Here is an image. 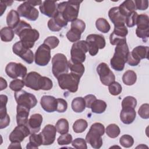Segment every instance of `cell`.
Returning <instances> with one entry per match:
<instances>
[{"mask_svg":"<svg viewBox=\"0 0 149 149\" xmlns=\"http://www.w3.org/2000/svg\"><path fill=\"white\" fill-rule=\"evenodd\" d=\"M15 33L19 36L20 41L29 48L33 47L35 42L39 38V32L26 22L21 20L15 29Z\"/></svg>","mask_w":149,"mask_h":149,"instance_id":"1","label":"cell"},{"mask_svg":"<svg viewBox=\"0 0 149 149\" xmlns=\"http://www.w3.org/2000/svg\"><path fill=\"white\" fill-rule=\"evenodd\" d=\"M81 2V1L76 0L62 2L58 4V11L68 22H72L77 18Z\"/></svg>","mask_w":149,"mask_h":149,"instance_id":"2","label":"cell"},{"mask_svg":"<svg viewBox=\"0 0 149 149\" xmlns=\"http://www.w3.org/2000/svg\"><path fill=\"white\" fill-rule=\"evenodd\" d=\"M129 52V49L126 42L116 45L115 53L110 61L112 68L116 71H122Z\"/></svg>","mask_w":149,"mask_h":149,"instance_id":"3","label":"cell"},{"mask_svg":"<svg viewBox=\"0 0 149 149\" xmlns=\"http://www.w3.org/2000/svg\"><path fill=\"white\" fill-rule=\"evenodd\" d=\"M105 133L104 126L98 122L93 123L86 136V141L91 146L95 149L101 148L102 145V136Z\"/></svg>","mask_w":149,"mask_h":149,"instance_id":"4","label":"cell"},{"mask_svg":"<svg viewBox=\"0 0 149 149\" xmlns=\"http://www.w3.org/2000/svg\"><path fill=\"white\" fill-rule=\"evenodd\" d=\"M80 79V77L72 73H63L57 77L59 87L71 93H75L77 91Z\"/></svg>","mask_w":149,"mask_h":149,"instance_id":"5","label":"cell"},{"mask_svg":"<svg viewBox=\"0 0 149 149\" xmlns=\"http://www.w3.org/2000/svg\"><path fill=\"white\" fill-rule=\"evenodd\" d=\"M68 61L66 56L61 53L56 54L52 58V72L55 77L69 72Z\"/></svg>","mask_w":149,"mask_h":149,"instance_id":"6","label":"cell"},{"mask_svg":"<svg viewBox=\"0 0 149 149\" xmlns=\"http://www.w3.org/2000/svg\"><path fill=\"white\" fill-rule=\"evenodd\" d=\"M88 47L86 41L81 40L74 42L70 49V60L74 62L83 63L86 60V54Z\"/></svg>","mask_w":149,"mask_h":149,"instance_id":"7","label":"cell"},{"mask_svg":"<svg viewBox=\"0 0 149 149\" xmlns=\"http://www.w3.org/2000/svg\"><path fill=\"white\" fill-rule=\"evenodd\" d=\"M86 41L88 45V52L91 56L96 55L98 50L103 49L106 44L104 37L101 34H89L87 36Z\"/></svg>","mask_w":149,"mask_h":149,"instance_id":"8","label":"cell"},{"mask_svg":"<svg viewBox=\"0 0 149 149\" xmlns=\"http://www.w3.org/2000/svg\"><path fill=\"white\" fill-rule=\"evenodd\" d=\"M15 98L17 105H20L29 108H34L37 104L36 96L24 90H20L15 93Z\"/></svg>","mask_w":149,"mask_h":149,"instance_id":"9","label":"cell"},{"mask_svg":"<svg viewBox=\"0 0 149 149\" xmlns=\"http://www.w3.org/2000/svg\"><path fill=\"white\" fill-rule=\"evenodd\" d=\"M17 12L21 17L26 18L30 21H36L39 16L38 10L29 2L24 1L17 8Z\"/></svg>","mask_w":149,"mask_h":149,"instance_id":"10","label":"cell"},{"mask_svg":"<svg viewBox=\"0 0 149 149\" xmlns=\"http://www.w3.org/2000/svg\"><path fill=\"white\" fill-rule=\"evenodd\" d=\"M12 50L15 54L20 57L26 63L31 64L33 62L34 56L33 51L24 45L21 41L13 44Z\"/></svg>","mask_w":149,"mask_h":149,"instance_id":"11","label":"cell"},{"mask_svg":"<svg viewBox=\"0 0 149 149\" xmlns=\"http://www.w3.org/2000/svg\"><path fill=\"white\" fill-rule=\"evenodd\" d=\"M27 69L21 63L9 62L6 66L5 73L10 78L16 79L17 77L23 79L27 74Z\"/></svg>","mask_w":149,"mask_h":149,"instance_id":"12","label":"cell"},{"mask_svg":"<svg viewBox=\"0 0 149 149\" xmlns=\"http://www.w3.org/2000/svg\"><path fill=\"white\" fill-rule=\"evenodd\" d=\"M51 59V49L44 43L40 45L36 51L34 55L35 63L41 66L48 64Z\"/></svg>","mask_w":149,"mask_h":149,"instance_id":"13","label":"cell"},{"mask_svg":"<svg viewBox=\"0 0 149 149\" xmlns=\"http://www.w3.org/2000/svg\"><path fill=\"white\" fill-rule=\"evenodd\" d=\"M97 72L100 76V81L104 86H109L115 81V76L106 63H100L97 67Z\"/></svg>","mask_w":149,"mask_h":149,"instance_id":"14","label":"cell"},{"mask_svg":"<svg viewBox=\"0 0 149 149\" xmlns=\"http://www.w3.org/2000/svg\"><path fill=\"white\" fill-rule=\"evenodd\" d=\"M24 85L34 90L38 91L41 88L42 76L36 72H30L23 79Z\"/></svg>","mask_w":149,"mask_h":149,"instance_id":"15","label":"cell"},{"mask_svg":"<svg viewBox=\"0 0 149 149\" xmlns=\"http://www.w3.org/2000/svg\"><path fill=\"white\" fill-rule=\"evenodd\" d=\"M30 133L26 125H17L10 133L9 139L10 142L21 143Z\"/></svg>","mask_w":149,"mask_h":149,"instance_id":"16","label":"cell"},{"mask_svg":"<svg viewBox=\"0 0 149 149\" xmlns=\"http://www.w3.org/2000/svg\"><path fill=\"white\" fill-rule=\"evenodd\" d=\"M39 9L42 14L53 18L58 13V5L55 1L47 0L42 2V4L40 5Z\"/></svg>","mask_w":149,"mask_h":149,"instance_id":"17","label":"cell"},{"mask_svg":"<svg viewBox=\"0 0 149 149\" xmlns=\"http://www.w3.org/2000/svg\"><path fill=\"white\" fill-rule=\"evenodd\" d=\"M42 138L44 146H49L52 144L55 140L56 133V129L52 125H47L40 133Z\"/></svg>","mask_w":149,"mask_h":149,"instance_id":"18","label":"cell"},{"mask_svg":"<svg viewBox=\"0 0 149 149\" xmlns=\"http://www.w3.org/2000/svg\"><path fill=\"white\" fill-rule=\"evenodd\" d=\"M68 22L64 19L62 15L59 12L53 18L50 19L48 22V27L52 31H59L62 27L68 24Z\"/></svg>","mask_w":149,"mask_h":149,"instance_id":"19","label":"cell"},{"mask_svg":"<svg viewBox=\"0 0 149 149\" xmlns=\"http://www.w3.org/2000/svg\"><path fill=\"white\" fill-rule=\"evenodd\" d=\"M42 120V116L40 113H34L30 117L27 126L29 129L31 134L37 133L40 130Z\"/></svg>","mask_w":149,"mask_h":149,"instance_id":"20","label":"cell"},{"mask_svg":"<svg viewBox=\"0 0 149 149\" xmlns=\"http://www.w3.org/2000/svg\"><path fill=\"white\" fill-rule=\"evenodd\" d=\"M108 16L115 27L125 25L126 17L120 13L118 6L111 8L108 12Z\"/></svg>","mask_w":149,"mask_h":149,"instance_id":"21","label":"cell"},{"mask_svg":"<svg viewBox=\"0 0 149 149\" xmlns=\"http://www.w3.org/2000/svg\"><path fill=\"white\" fill-rule=\"evenodd\" d=\"M40 104L42 109L47 112H53L56 110L57 100L51 95H43L41 98Z\"/></svg>","mask_w":149,"mask_h":149,"instance_id":"22","label":"cell"},{"mask_svg":"<svg viewBox=\"0 0 149 149\" xmlns=\"http://www.w3.org/2000/svg\"><path fill=\"white\" fill-rule=\"evenodd\" d=\"M149 48L147 46L139 45L134 48L130 52L131 57L138 63H140L141 59H148Z\"/></svg>","mask_w":149,"mask_h":149,"instance_id":"23","label":"cell"},{"mask_svg":"<svg viewBox=\"0 0 149 149\" xmlns=\"http://www.w3.org/2000/svg\"><path fill=\"white\" fill-rule=\"evenodd\" d=\"M16 122L17 125H26L28 122L30 109L24 106L17 105L16 108Z\"/></svg>","mask_w":149,"mask_h":149,"instance_id":"24","label":"cell"},{"mask_svg":"<svg viewBox=\"0 0 149 149\" xmlns=\"http://www.w3.org/2000/svg\"><path fill=\"white\" fill-rule=\"evenodd\" d=\"M136 116V112L134 108H122L120 113L121 121L126 125H129L134 120Z\"/></svg>","mask_w":149,"mask_h":149,"instance_id":"25","label":"cell"},{"mask_svg":"<svg viewBox=\"0 0 149 149\" xmlns=\"http://www.w3.org/2000/svg\"><path fill=\"white\" fill-rule=\"evenodd\" d=\"M118 8L120 13L126 17L136 10L134 2L132 0L125 1Z\"/></svg>","mask_w":149,"mask_h":149,"instance_id":"26","label":"cell"},{"mask_svg":"<svg viewBox=\"0 0 149 149\" xmlns=\"http://www.w3.org/2000/svg\"><path fill=\"white\" fill-rule=\"evenodd\" d=\"M20 16L17 10H11L7 15L6 23L9 27L15 29L20 22Z\"/></svg>","mask_w":149,"mask_h":149,"instance_id":"27","label":"cell"},{"mask_svg":"<svg viewBox=\"0 0 149 149\" xmlns=\"http://www.w3.org/2000/svg\"><path fill=\"white\" fill-rule=\"evenodd\" d=\"M42 143L43 141L41 133H33L31 134L29 137V142L27 143L26 148L27 149H36L38 148L39 146L42 145Z\"/></svg>","mask_w":149,"mask_h":149,"instance_id":"28","label":"cell"},{"mask_svg":"<svg viewBox=\"0 0 149 149\" xmlns=\"http://www.w3.org/2000/svg\"><path fill=\"white\" fill-rule=\"evenodd\" d=\"M68 64L70 73L78 76L79 77H81L83 76L85 68L82 63L74 62L70 59L68 61Z\"/></svg>","mask_w":149,"mask_h":149,"instance_id":"29","label":"cell"},{"mask_svg":"<svg viewBox=\"0 0 149 149\" xmlns=\"http://www.w3.org/2000/svg\"><path fill=\"white\" fill-rule=\"evenodd\" d=\"M73 111L76 113H80L84 111L86 108V103L84 98L79 97L74 98L71 104Z\"/></svg>","mask_w":149,"mask_h":149,"instance_id":"30","label":"cell"},{"mask_svg":"<svg viewBox=\"0 0 149 149\" xmlns=\"http://www.w3.org/2000/svg\"><path fill=\"white\" fill-rule=\"evenodd\" d=\"M137 29L140 30H149V18L146 14H140L138 15L137 22Z\"/></svg>","mask_w":149,"mask_h":149,"instance_id":"31","label":"cell"},{"mask_svg":"<svg viewBox=\"0 0 149 149\" xmlns=\"http://www.w3.org/2000/svg\"><path fill=\"white\" fill-rule=\"evenodd\" d=\"M137 80L136 73L132 70L126 71L122 76V81L123 83L127 86L133 85Z\"/></svg>","mask_w":149,"mask_h":149,"instance_id":"32","label":"cell"},{"mask_svg":"<svg viewBox=\"0 0 149 149\" xmlns=\"http://www.w3.org/2000/svg\"><path fill=\"white\" fill-rule=\"evenodd\" d=\"M1 39L4 42L11 41L15 36V31L9 27H5L0 31Z\"/></svg>","mask_w":149,"mask_h":149,"instance_id":"33","label":"cell"},{"mask_svg":"<svg viewBox=\"0 0 149 149\" xmlns=\"http://www.w3.org/2000/svg\"><path fill=\"white\" fill-rule=\"evenodd\" d=\"M107 104L104 101L101 100H96L92 104L90 108L93 113H102L107 108Z\"/></svg>","mask_w":149,"mask_h":149,"instance_id":"34","label":"cell"},{"mask_svg":"<svg viewBox=\"0 0 149 149\" xmlns=\"http://www.w3.org/2000/svg\"><path fill=\"white\" fill-rule=\"evenodd\" d=\"M55 127L56 131L61 134L68 133L69 132V122L67 119L65 118L59 119L56 123Z\"/></svg>","mask_w":149,"mask_h":149,"instance_id":"35","label":"cell"},{"mask_svg":"<svg viewBox=\"0 0 149 149\" xmlns=\"http://www.w3.org/2000/svg\"><path fill=\"white\" fill-rule=\"evenodd\" d=\"M95 26L98 30L103 33H108L111 29V26L106 19L104 18H98L95 22Z\"/></svg>","mask_w":149,"mask_h":149,"instance_id":"36","label":"cell"},{"mask_svg":"<svg viewBox=\"0 0 149 149\" xmlns=\"http://www.w3.org/2000/svg\"><path fill=\"white\" fill-rule=\"evenodd\" d=\"M88 126L87 122L83 119L76 120L73 125V130L76 133H81L85 131Z\"/></svg>","mask_w":149,"mask_h":149,"instance_id":"37","label":"cell"},{"mask_svg":"<svg viewBox=\"0 0 149 149\" xmlns=\"http://www.w3.org/2000/svg\"><path fill=\"white\" fill-rule=\"evenodd\" d=\"M105 130L106 131V134L107 136L112 139L117 137L120 133V128L115 123L109 125Z\"/></svg>","mask_w":149,"mask_h":149,"instance_id":"38","label":"cell"},{"mask_svg":"<svg viewBox=\"0 0 149 149\" xmlns=\"http://www.w3.org/2000/svg\"><path fill=\"white\" fill-rule=\"evenodd\" d=\"M81 33L75 29L71 28L66 33V37L69 41L72 42H76L80 41Z\"/></svg>","mask_w":149,"mask_h":149,"instance_id":"39","label":"cell"},{"mask_svg":"<svg viewBox=\"0 0 149 149\" xmlns=\"http://www.w3.org/2000/svg\"><path fill=\"white\" fill-rule=\"evenodd\" d=\"M137 105L136 99L132 96H127L123 98L122 101V108H134Z\"/></svg>","mask_w":149,"mask_h":149,"instance_id":"40","label":"cell"},{"mask_svg":"<svg viewBox=\"0 0 149 149\" xmlns=\"http://www.w3.org/2000/svg\"><path fill=\"white\" fill-rule=\"evenodd\" d=\"M0 119L5 117L8 113L6 111V104L8 102V97L6 95H0Z\"/></svg>","mask_w":149,"mask_h":149,"instance_id":"41","label":"cell"},{"mask_svg":"<svg viewBox=\"0 0 149 149\" xmlns=\"http://www.w3.org/2000/svg\"><path fill=\"white\" fill-rule=\"evenodd\" d=\"M119 143L120 145L123 147L129 148L133 145L134 139L130 135L124 134L120 137L119 139Z\"/></svg>","mask_w":149,"mask_h":149,"instance_id":"42","label":"cell"},{"mask_svg":"<svg viewBox=\"0 0 149 149\" xmlns=\"http://www.w3.org/2000/svg\"><path fill=\"white\" fill-rule=\"evenodd\" d=\"M108 90L111 95H118L122 92V87L118 82L113 81L108 86Z\"/></svg>","mask_w":149,"mask_h":149,"instance_id":"43","label":"cell"},{"mask_svg":"<svg viewBox=\"0 0 149 149\" xmlns=\"http://www.w3.org/2000/svg\"><path fill=\"white\" fill-rule=\"evenodd\" d=\"M59 43V39L55 36H49L45 39L44 44L47 45L51 49H54L58 47Z\"/></svg>","mask_w":149,"mask_h":149,"instance_id":"44","label":"cell"},{"mask_svg":"<svg viewBox=\"0 0 149 149\" xmlns=\"http://www.w3.org/2000/svg\"><path fill=\"white\" fill-rule=\"evenodd\" d=\"M24 83L23 81V80H20V79H14L13 80H12L10 84H9V88L16 92V91H19L20 90H22V88L24 86Z\"/></svg>","mask_w":149,"mask_h":149,"instance_id":"45","label":"cell"},{"mask_svg":"<svg viewBox=\"0 0 149 149\" xmlns=\"http://www.w3.org/2000/svg\"><path fill=\"white\" fill-rule=\"evenodd\" d=\"M138 14L136 11L133 12L126 17L125 23L128 27H132L136 25Z\"/></svg>","mask_w":149,"mask_h":149,"instance_id":"46","label":"cell"},{"mask_svg":"<svg viewBox=\"0 0 149 149\" xmlns=\"http://www.w3.org/2000/svg\"><path fill=\"white\" fill-rule=\"evenodd\" d=\"M72 136L70 134L65 133L60 136L58 139L57 142L58 144L60 146H64V145H68L72 141Z\"/></svg>","mask_w":149,"mask_h":149,"instance_id":"47","label":"cell"},{"mask_svg":"<svg viewBox=\"0 0 149 149\" xmlns=\"http://www.w3.org/2000/svg\"><path fill=\"white\" fill-rule=\"evenodd\" d=\"M115 35L120 37H126L128 34V30L125 25L114 27L112 32Z\"/></svg>","mask_w":149,"mask_h":149,"instance_id":"48","label":"cell"},{"mask_svg":"<svg viewBox=\"0 0 149 149\" xmlns=\"http://www.w3.org/2000/svg\"><path fill=\"white\" fill-rule=\"evenodd\" d=\"M138 114L143 119L149 118V105L147 103L142 104L138 110Z\"/></svg>","mask_w":149,"mask_h":149,"instance_id":"49","label":"cell"},{"mask_svg":"<svg viewBox=\"0 0 149 149\" xmlns=\"http://www.w3.org/2000/svg\"><path fill=\"white\" fill-rule=\"evenodd\" d=\"M72 146L77 149H87V142L82 138H77L72 141Z\"/></svg>","mask_w":149,"mask_h":149,"instance_id":"50","label":"cell"},{"mask_svg":"<svg viewBox=\"0 0 149 149\" xmlns=\"http://www.w3.org/2000/svg\"><path fill=\"white\" fill-rule=\"evenodd\" d=\"M70 27L80 31L81 33L84 32L86 28V24L84 21L81 19H77L74 21L72 22L70 24Z\"/></svg>","mask_w":149,"mask_h":149,"instance_id":"51","label":"cell"},{"mask_svg":"<svg viewBox=\"0 0 149 149\" xmlns=\"http://www.w3.org/2000/svg\"><path fill=\"white\" fill-rule=\"evenodd\" d=\"M109 41L111 44H112V45H117L118 44L126 42V38L118 37L115 35L113 33H112L109 36Z\"/></svg>","mask_w":149,"mask_h":149,"instance_id":"52","label":"cell"},{"mask_svg":"<svg viewBox=\"0 0 149 149\" xmlns=\"http://www.w3.org/2000/svg\"><path fill=\"white\" fill-rule=\"evenodd\" d=\"M57 106L56 111L63 113L65 112L68 108V103L66 100L63 98H57Z\"/></svg>","mask_w":149,"mask_h":149,"instance_id":"53","label":"cell"},{"mask_svg":"<svg viewBox=\"0 0 149 149\" xmlns=\"http://www.w3.org/2000/svg\"><path fill=\"white\" fill-rule=\"evenodd\" d=\"M53 84L52 80L45 76H42V84L41 86V90H49L52 88Z\"/></svg>","mask_w":149,"mask_h":149,"instance_id":"54","label":"cell"},{"mask_svg":"<svg viewBox=\"0 0 149 149\" xmlns=\"http://www.w3.org/2000/svg\"><path fill=\"white\" fill-rule=\"evenodd\" d=\"M136 9L144 10L148 7V1L147 0H136L134 2Z\"/></svg>","mask_w":149,"mask_h":149,"instance_id":"55","label":"cell"},{"mask_svg":"<svg viewBox=\"0 0 149 149\" xmlns=\"http://www.w3.org/2000/svg\"><path fill=\"white\" fill-rule=\"evenodd\" d=\"M85 103H86V107L88 108H90L92 104L94 102L95 100H97L96 97L93 94H88L86 95L84 97Z\"/></svg>","mask_w":149,"mask_h":149,"instance_id":"56","label":"cell"},{"mask_svg":"<svg viewBox=\"0 0 149 149\" xmlns=\"http://www.w3.org/2000/svg\"><path fill=\"white\" fill-rule=\"evenodd\" d=\"M13 1H1L0 2V9H1V16H2L3 12L5 11L7 6H11Z\"/></svg>","mask_w":149,"mask_h":149,"instance_id":"57","label":"cell"},{"mask_svg":"<svg viewBox=\"0 0 149 149\" xmlns=\"http://www.w3.org/2000/svg\"><path fill=\"white\" fill-rule=\"evenodd\" d=\"M10 123V117L8 114L5 117L0 119V129L6 127Z\"/></svg>","mask_w":149,"mask_h":149,"instance_id":"58","label":"cell"},{"mask_svg":"<svg viewBox=\"0 0 149 149\" xmlns=\"http://www.w3.org/2000/svg\"><path fill=\"white\" fill-rule=\"evenodd\" d=\"M0 83H1L0 84V90L1 91L5 89L8 86L6 81L2 77H0Z\"/></svg>","mask_w":149,"mask_h":149,"instance_id":"59","label":"cell"},{"mask_svg":"<svg viewBox=\"0 0 149 149\" xmlns=\"http://www.w3.org/2000/svg\"><path fill=\"white\" fill-rule=\"evenodd\" d=\"M21 148L22 147L20 146V143L17 142H11V144L8 147V148Z\"/></svg>","mask_w":149,"mask_h":149,"instance_id":"60","label":"cell"},{"mask_svg":"<svg viewBox=\"0 0 149 149\" xmlns=\"http://www.w3.org/2000/svg\"><path fill=\"white\" fill-rule=\"evenodd\" d=\"M28 2L33 6L37 5H41L42 3L41 1H28Z\"/></svg>","mask_w":149,"mask_h":149,"instance_id":"61","label":"cell"}]
</instances>
